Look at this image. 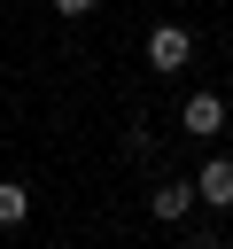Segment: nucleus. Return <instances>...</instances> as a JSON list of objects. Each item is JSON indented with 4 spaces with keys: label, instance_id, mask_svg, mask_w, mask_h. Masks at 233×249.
<instances>
[{
    "label": "nucleus",
    "instance_id": "6",
    "mask_svg": "<svg viewBox=\"0 0 233 249\" xmlns=\"http://www.w3.org/2000/svg\"><path fill=\"white\" fill-rule=\"evenodd\" d=\"M93 8H101V0H54V16H70V23H78V16H93Z\"/></svg>",
    "mask_w": 233,
    "mask_h": 249
},
{
    "label": "nucleus",
    "instance_id": "5",
    "mask_svg": "<svg viewBox=\"0 0 233 249\" xmlns=\"http://www.w3.org/2000/svg\"><path fill=\"white\" fill-rule=\"evenodd\" d=\"M31 218V187L23 179H0V226H23Z\"/></svg>",
    "mask_w": 233,
    "mask_h": 249
},
{
    "label": "nucleus",
    "instance_id": "3",
    "mask_svg": "<svg viewBox=\"0 0 233 249\" xmlns=\"http://www.w3.org/2000/svg\"><path fill=\"white\" fill-rule=\"evenodd\" d=\"M194 210V179H163L155 195H148V218H163V226H179Z\"/></svg>",
    "mask_w": 233,
    "mask_h": 249
},
{
    "label": "nucleus",
    "instance_id": "1",
    "mask_svg": "<svg viewBox=\"0 0 233 249\" xmlns=\"http://www.w3.org/2000/svg\"><path fill=\"white\" fill-rule=\"evenodd\" d=\"M186 62H194V31H186V23H155V31H148V70L171 78V70H186Z\"/></svg>",
    "mask_w": 233,
    "mask_h": 249
},
{
    "label": "nucleus",
    "instance_id": "4",
    "mask_svg": "<svg viewBox=\"0 0 233 249\" xmlns=\"http://www.w3.org/2000/svg\"><path fill=\"white\" fill-rule=\"evenodd\" d=\"M194 195H202L210 210H233V156H210L202 179H194Z\"/></svg>",
    "mask_w": 233,
    "mask_h": 249
},
{
    "label": "nucleus",
    "instance_id": "2",
    "mask_svg": "<svg viewBox=\"0 0 233 249\" xmlns=\"http://www.w3.org/2000/svg\"><path fill=\"white\" fill-rule=\"evenodd\" d=\"M179 124L194 132V140H210V132H225V101L202 86V93H186V109H179Z\"/></svg>",
    "mask_w": 233,
    "mask_h": 249
}]
</instances>
